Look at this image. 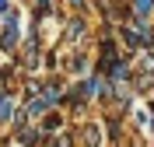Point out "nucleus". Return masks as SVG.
Listing matches in <instances>:
<instances>
[{"mask_svg":"<svg viewBox=\"0 0 154 147\" xmlns=\"http://www.w3.org/2000/svg\"><path fill=\"white\" fill-rule=\"evenodd\" d=\"M35 7H38V14H42V11H49V7H53V0H35Z\"/></svg>","mask_w":154,"mask_h":147,"instance_id":"423d86ee","label":"nucleus"},{"mask_svg":"<svg viewBox=\"0 0 154 147\" xmlns=\"http://www.w3.org/2000/svg\"><path fill=\"white\" fill-rule=\"evenodd\" d=\"M11 11V0H0V14H7Z\"/></svg>","mask_w":154,"mask_h":147,"instance_id":"0eeeda50","label":"nucleus"},{"mask_svg":"<svg viewBox=\"0 0 154 147\" xmlns=\"http://www.w3.org/2000/svg\"><path fill=\"white\" fill-rule=\"evenodd\" d=\"M130 7H133V14H137V18H147V14L154 11V0H133Z\"/></svg>","mask_w":154,"mask_h":147,"instance_id":"f03ea898","label":"nucleus"},{"mask_svg":"<svg viewBox=\"0 0 154 147\" xmlns=\"http://www.w3.org/2000/svg\"><path fill=\"white\" fill-rule=\"evenodd\" d=\"M11 112H14V98H11L7 91H0V119H7Z\"/></svg>","mask_w":154,"mask_h":147,"instance_id":"7ed1b4c3","label":"nucleus"},{"mask_svg":"<svg viewBox=\"0 0 154 147\" xmlns=\"http://www.w3.org/2000/svg\"><path fill=\"white\" fill-rule=\"evenodd\" d=\"M21 42V14L7 11L4 14V32H0V53H14Z\"/></svg>","mask_w":154,"mask_h":147,"instance_id":"f257e3e1","label":"nucleus"},{"mask_svg":"<svg viewBox=\"0 0 154 147\" xmlns=\"http://www.w3.org/2000/svg\"><path fill=\"white\" fill-rule=\"evenodd\" d=\"M81 32H84V21H81V18H77V21H70V32H67L70 39H81Z\"/></svg>","mask_w":154,"mask_h":147,"instance_id":"39448f33","label":"nucleus"},{"mask_svg":"<svg viewBox=\"0 0 154 147\" xmlns=\"http://www.w3.org/2000/svg\"><path fill=\"white\" fill-rule=\"evenodd\" d=\"M84 144H88V147H98V130H95V126L84 130Z\"/></svg>","mask_w":154,"mask_h":147,"instance_id":"20e7f679","label":"nucleus"},{"mask_svg":"<svg viewBox=\"0 0 154 147\" xmlns=\"http://www.w3.org/2000/svg\"><path fill=\"white\" fill-rule=\"evenodd\" d=\"M81 4H84V0H70V7H81Z\"/></svg>","mask_w":154,"mask_h":147,"instance_id":"6e6552de","label":"nucleus"}]
</instances>
